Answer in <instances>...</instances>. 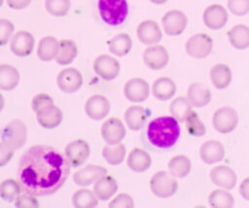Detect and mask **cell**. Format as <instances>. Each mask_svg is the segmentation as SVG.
Here are the masks:
<instances>
[{"instance_id": "1", "label": "cell", "mask_w": 249, "mask_h": 208, "mask_svg": "<svg viewBox=\"0 0 249 208\" xmlns=\"http://www.w3.org/2000/svg\"><path fill=\"white\" fill-rule=\"evenodd\" d=\"M71 164L65 154L48 145H34L20 156L18 180L24 192L46 196L56 192L65 184Z\"/></svg>"}, {"instance_id": "2", "label": "cell", "mask_w": 249, "mask_h": 208, "mask_svg": "<svg viewBox=\"0 0 249 208\" xmlns=\"http://www.w3.org/2000/svg\"><path fill=\"white\" fill-rule=\"evenodd\" d=\"M149 143L159 149L173 147L180 137L179 121L172 116H162L152 120L147 126Z\"/></svg>"}, {"instance_id": "3", "label": "cell", "mask_w": 249, "mask_h": 208, "mask_svg": "<svg viewBox=\"0 0 249 208\" xmlns=\"http://www.w3.org/2000/svg\"><path fill=\"white\" fill-rule=\"evenodd\" d=\"M97 6L101 19L111 26L122 24L128 15L126 0H98Z\"/></svg>"}, {"instance_id": "4", "label": "cell", "mask_w": 249, "mask_h": 208, "mask_svg": "<svg viewBox=\"0 0 249 208\" xmlns=\"http://www.w3.org/2000/svg\"><path fill=\"white\" fill-rule=\"evenodd\" d=\"M27 140V129L23 121L18 119L9 121L2 129L1 141L13 148L20 149Z\"/></svg>"}, {"instance_id": "5", "label": "cell", "mask_w": 249, "mask_h": 208, "mask_svg": "<svg viewBox=\"0 0 249 208\" xmlns=\"http://www.w3.org/2000/svg\"><path fill=\"white\" fill-rule=\"evenodd\" d=\"M150 188L157 197L168 198L177 191L178 182L169 172L159 171L152 176Z\"/></svg>"}, {"instance_id": "6", "label": "cell", "mask_w": 249, "mask_h": 208, "mask_svg": "<svg viewBox=\"0 0 249 208\" xmlns=\"http://www.w3.org/2000/svg\"><path fill=\"white\" fill-rule=\"evenodd\" d=\"M185 49L193 58H205L212 52L213 40L205 33H197L188 39Z\"/></svg>"}, {"instance_id": "7", "label": "cell", "mask_w": 249, "mask_h": 208, "mask_svg": "<svg viewBox=\"0 0 249 208\" xmlns=\"http://www.w3.org/2000/svg\"><path fill=\"white\" fill-rule=\"evenodd\" d=\"M214 128L222 133L227 134L235 129L238 123L237 112L231 107H222L215 111L212 119Z\"/></svg>"}, {"instance_id": "8", "label": "cell", "mask_w": 249, "mask_h": 208, "mask_svg": "<svg viewBox=\"0 0 249 208\" xmlns=\"http://www.w3.org/2000/svg\"><path fill=\"white\" fill-rule=\"evenodd\" d=\"M95 74L104 81H113L119 76L121 66L117 58L109 54H99L93 61Z\"/></svg>"}, {"instance_id": "9", "label": "cell", "mask_w": 249, "mask_h": 208, "mask_svg": "<svg viewBox=\"0 0 249 208\" xmlns=\"http://www.w3.org/2000/svg\"><path fill=\"white\" fill-rule=\"evenodd\" d=\"M89 145L84 139H76L68 143L64 150V154L72 167L83 165L89 158Z\"/></svg>"}, {"instance_id": "10", "label": "cell", "mask_w": 249, "mask_h": 208, "mask_svg": "<svg viewBox=\"0 0 249 208\" xmlns=\"http://www.w3.org/2000/svg\"><path fill=\"white\" fill-rule=\"evenodd\" d=\"M164 32L169 36H177L184 32L188 24L186 14L179 10H171L164 14L161 18Z\"/></svg>"}, {"instance_id": "11", "label": "cell", "mask_w": 249, "mask_h": 208, "mask_svg": "<svg viewBox=\"0 0 249 208\" xmlns=\"http://www.w3.org/2000/svg\"><path fill=\"white\" fill-rule=\"evenodd\" d=\"M125 126L124 122L115 117L106 120L101 126V136L109 145L121 143L125 137Z\"/></svg>"}, {"instance_id": "12", "label": "cell", "mask_w": 249, "mask_h": 208, "mask_svg": "<svg viewBox=\"0 0 249 208\" xmlns=\"http://www.w3.org/2000/svg\"><path fill=\"white\" fill-rule=\"evenodd\" d=\"M124 94L128 101L140 103L149 97L150 86L142 78H132L124 84Z\"/></svg>"}, {"instance_id": "13", "label": "cell", "mask_w": 249, "mask_h": 208, "mask_svg": "<svg viewBox=\"0 0 249 208\" xmlns=\"http://www.w3.org/2000/svg\"><path fill=\"white\" fill-rule=\"evenodd\" d=\"M84 109L89 119L93 121H101L109 114L111 104L105 96L94 94L86 101Z\"/></svg>"}, {"instance_id": "14", "label": "cell", "mask_w": 249, "mask_h": 208, "mask_svg": "<svg viewBox=\"0 0 249 208\" xmlns=\"http://www.w3.org/2000/svg\"><path fill=\"white\" fill-rule=\"evenodd\" d=\"M56 83L62 92L73 93L81 88L83 76L76 68H66L58 73Z\"/></svg>"}, {"instance_id": "15", "label": "cell", "mask_w": 249, "mask_h": 208, "mask_svg": "<svg viewBox=\"0 0 249 208\" xmlns=\"http://www.w3.org/2000/svg\"><path fill=\"white\" fill-rule=\"evenodd\" d=\"M143 60L147 67L152 70H160L164 68L169 60L166 49L160 45L148 46L143 52Z\"/></svg>"}, {"instance_id": "16", "label": "cell", "mask_w": 249, "mask_h": 208, "mask_svg": "<svg viewBox=\"0 0 249 208\" xmlns=\"http://www.w3.org/2000/svg\"><path fill=\"white\" fill-rule=\"evenodd\" d=\"M34 45V36L28 31L20 30L16 32L11 38L10 49L15 55L24 57L33 52Z\"/></svg>"}, {"instance_id": "17", "label": "cell", "mask_w": 249, "mask_h": 208, "mask_svg": "<svg viewBox=\"0 0 249 208\" xmlns=\"http://www.w3.org/2000/svg\"><path fill=\"white\" fill-rule=\"evenodd\" d=\"M136 35L139 41L147 46L156 45L162 38L160 25L153 19H145L140 22L136 28Z\"/></svg>"}, {"instance_id": "18", "label": "cell", "mask_w": 249, "mask_h": 208, "mask_svg": "<svg viewBox=\"0 0 249 208\" xmlns=\"http://www.w3.org/2000/svg\"><path fill=\"white\" fill-rule=\"evenodd\" d=\"M202 18L204 24L208 28L218 30L226 25L229 19V15L227 10L222 5L212 4L204 10Z\"/></svg>"}, {"instance_id": "19", "label": "cell", "mask_w": 249, "mask_h": 208, "mask_svg": "<svg viewBox=\"0 0 249 208\" xmlns=\"http://www.w3.org/2000/svg\"><path fill=\"white\" fill-rule=\"evenodd\" d=\"M106 174V168L95 164H88L73 174V181L80 187H88Z\"/></svg>"}, {"instance_id": "20", "label": "cell", "mask_w": 249, "mask_h": 208, "mask_svg": "<svg viewBox=\"0 0 249 208\" xmlns=\"http://www.w3.org/2000/svg\"><path fill=\"white\" fill-rule=\"evenodd\" d=\"M209 176L212 183L222 189L231 190L236 185V174L227 165L214 166L210 170Z\"/></svg>"}, {"instance_id": "21", "label": "cell", "mask_w": 249, "mask_h": 208, "mask_svg": "<svg viewBox=\"0 0 249 208\" xmlns=\"http://www.w3.org/2000/svg\"><path fill=\"white\" fill-rule=\"evenodd\" d=\"M199 156L206 164H214L223 160L225 156V148L217 140H208L204 142L199 149Z\"/></svg>"}, {"instance_id": "22", "label": "cell", "mask_w": 249, "mask_h": 208, "mask_svg": "<svg viewBox=\"0 0 249 208\" xmlns=\"http://www.w3.org/2000/svg\"><path fill=\"white\" fill-rule=\"evenodd\" d=\"M37 122L44 128L53 129L57 127L63 120L62 111L54 104L50 105L36 113Z\"/></svg>"}, {"instance_id": "23", "label": "cell", "mask_w": 249, "mask_h": 208, "mask_svg": "<svg viewBox=\"0 0 249 208\" xmlns=\"http://www.w3.org/2000/svg\"><path fill=\"white\" fill-rule=\"evenodd\" d=\"M187 98L194 107L201 108L206 106L212 98L210 89L201 83H193L189 86Z\"/></svg>"}, {"instance_id": "24", "label": "cell", "mask_w": 249, "mask_h": 208, "mask_svg": "<svg viewBox=\"0 0 249 208\" xmlns=\"http://www.w3.org/2000/svg\"><path fill=\"white\" fill-rule=\"evenodd\" d=\"M127 166L130 170L136 173H142L147 171L151 164V156L141 148H134L127 156Z\"/></svg>"}, {"instance_id": "25", "label": "cell", "mask_w": 249, "mask_h": 208, "mask_svg": "<svg viewBox=\"0 0 249 208\" xmlns=\"http://www.w3.org/2000/svg\"><path fill=\"white\" fill-rule=\"evenodd\" d=\"M118 183L116 179L110 175H104L99 178L93 185V191L101 201L110 199L118 191Z\"/></svg>"}, {"instance_id": "26", "label": "cell", "mask_w": 249, "mask_h": 208, "mask_svg": "<svg viewBox=\"0 0 249 208\" xmlns=\"http://www.w3.org/2000/svg\"><path fill=\"white\" fill-rule=\"evenodd\" d=\"M151 88L153 95L160 101L169 100L176 93V85L173 80L168 77H160L157 79L153 83Z\"/></svg>"}, {"instance_id": "27", "label": "cell", "mask_w": 249, "mask_h": 208, "mask_svg": "<svg viewBox=\"0 0 249 208\" xmlns=\"http://www.w3.org/2000/svg\"><path fill=\"white\" fill-rule=\"evenodd\" d=\"M147 112L140 105H132L124 112V121L126 126L133 131L141 129L147 121Z\"/></svg>"}, {"instance_id": "28", "label": "cell", "mask_w": 249, "mask_h": 208, "mask_svg": "<svg viewBox=\"0 0 249 208\" xmlns=\"http://www.w3.org/2000/svg\"><path fill=\"white\" fill-rule=\"evenodd\" d=\"M209 77L213 86L218 89L227 88L231 82V68L224 64H215L209 72Z\"/></svg>"}, {"instance_id": "29", "label": "cell", "mask_w": 249, "mask_h": 208, "mask_svg": "<svg viewBox=\"0 0 249 208\" xmlns=\"http://www.w3.org/2000/svg\"><path fill=\"white\" fill-rule=\"evenodd\" d=\"M59 51V42L53 36H45L39 41L37 55L42 61H51L56 58Z\"/></svg>"}, {"instance_id": "30", "label": "cell", "mask_w": 249, "mask_h": 208, "mask_svg": "<svg viewBox=\"0 0 249 208\" xmlns=\"http://www.w3.org/2000/svg\"><path fill=\"white\" fill-rule=\"evenodd\" d=\"M231 45L236 50L249 48V27L244 24H237L231 27L228 33Z\"/></svg>"}, {"instance_id": "31", "label": "cell", "mask_w": 249, "mask_h": 208, "mask_svg": "<svg viewBox=\"0 0 249 208\" xmlns=\"http://www.w3.org/2000/svg\"><path fill=\"white\" fill-rule=\"evenodd\" d=\"M108 49L111 53L117 56H124L127 54L132 48V40L130 36L126 33H120L108 42Z\"/></svg>"}, {"instance_id": "32", "label": "cell", "mask_w": 249, "mask_h": 208, "mask_svg": "<svg viewBox=\"0 0 249 208\" xmlns=\"http://www.w3.org/2000/svg\"><path fill=\"white\" fill-rule=\"evenodd\" d=\"M19 83V73L18 69L10 64L0 65V88L2 90H12Z\"/></svg>"}, {"instance_id": "33", "label": "cell", "mask_w": 249, "mask_h": 208, "mask_svg": "<svg viewBox=\"0 0 249 208\" xmlns=\"http://www.w3.org/2000/svg\"><path fill=\"white\" fill-rule=\"evenodd\" d=\"M168 171L175 178H184L189 175L192 163L189 157L185 155H178L168 161Z\"/></svg>"}, {"instance_id": "34", "label": "cell", "mask_w": 249, "mask_h": 208, "mask_svg": "<svg viewBox=\"0 0 249 208\" xmlns=\"http://www.w3.org/2000/svg\"><path fill=\"white\" fill-rule=\"evenodd\" d=\"M78 54L77 45L73 40L63 39L59 41V51L55 58L56 62L60 65L70 64Z\"/></svg>"}, {"instance_id": "35", "label": "cell", "mask_w": 249, "mask_h": 208, "mask_svg": "<svg viewBox=\"0 0 249 208\" xmlns=\"http://www.w3.org/2000/svg\"><path fill=\"white\" fill-rule=\"evenodd\" d=\"M98 200L94 191L89 189H80L72 196V203L76 208H93L97 206Z\"/></svg>"}, {"instance_id": "36", "label": "cell", "mask_w": 249, "mask_h": 208, "mask_svg": "<svg viewBox=\"0 0 249 208\" xmlns=\"http://www.w3.org/2000/svg\"><path fill=\"white\" fill-rule=\"evenodd\" d=\"M192 104L187 97L180 96L175 98L169 105V112L179 122L186 121L189 114L193 111Z\"/></svg>"}, {"instance_id": "37", "label": "cell", "mask_w": 249, "mask_h": 208, "mask_svg": "<svg viewBox=\"0 0 249 208\" xmlns=\"http://www.w3.org/2000/svg\"><path fill=\"white\" fill-rule=\"evenodd\" d=\"M102 156L110 165H119L125 157V147L122 142L116 145L107 144L102 150Z\"/></svg>"}, {"instance_id": "38", "label": "cell", "mask_w": 249, "mask_h": 208, "mask_svg": "<svg viewBox=\"0 0 249 208\" xmlns=\"http://www.w3.org/2000/svg\"><path fill=\"white\" fill-rule=\"evenodd\" d=\"M21 186L18 180L6 179L0 184V196L7 202L15 201L21 192Z\"/></svg>"}, {"instance_id": "39", "label": "cell", "mask_w": 249, "mask_h": 208, "mask_svg": "<svg viewBox=\"0 0 249 208\" xmlns=\"http://www.w3.org/2000/svg\"><path fill=\"white\" fill-rule=\"evenodd\" d=\"M208 202L214 208H231L234 206L233 196L225 190H215L208 197Z\"/></svg>"}, {"instance_id": "40", "label": "cell", "mask_w": 249, "mask_h": 208, "mask_svg": "<svg viewBox=\"0 0 249 208\" xmlns=\"http://www.w3.org/2000/svg\"><path fill=\"white\" fill-rule=\"evenodd\" d=\"M185 122H186L187 131L189 132L190 135L195 137H200L205 134L206 127L204 123L199 120L198 115L195 111H192L189 114Z\"/></svg>"}, {"instance_id": "41", "label": "cell", "mask_w": 249, "mask_h": 208, "mask_svg": "<svg viewBox=\"0 0 249 208\" xmlns=\"http://www.w3.org/2000/svg\"><path fill=\"white\" fill-rule=\"evenodd\" d=\"M47 12L54 17H64L71 8L70 0H45Z\"/></svg>"}, {"instance_id": "42", "label": "cell", "mask_w": 249, "mask_h": 208, "mask_svg": "<svg viewBox=\"0 0 249 208\" xmlns=\"http://www.w3.org/2000/svg\"><path fill=\"white\" fill-rule=\"evenodd\" d=\"M15 207L18 208H38L40 207L37 196L24 192L20 193L15 200Z\"/></svg>"}, {"instance_id": "43", "label": "cell", "mask_w": 249, "mask_h": 208, "mask_svg": "<svg viewBox=\"0 0 249 208\" xmlns=\"http://www.w3.org/2000/svg\"><path fill=\"white\" fill-rule=\"evenodd\" d=\"M228 9L234 16H245L249 13V0H228Z\"/></svg>"}, {"instance_id": "44", "label": "cell", "mask_w": 249, "mask_h": 208, "mask_svg": "<svg viewBox=\"0 0 249 208\" xmlns=\"http://www.w3.org/2000/svg\"><path fill=\"white\" fill-rule=\"evenodd\" d=\"M15 31L14 24L6 18L0 19V45L4 46L13 37Z\"/></svg>"}, {"instance_id": "45", "label": "cell", "mask_w": 249, "mask_h": 208, "mask_svg": "<svg viewBox=\"0 0 249 208\" xmlns=\"http://www.w3.org/2000/svg\"><path fill=\"white\" fill-rule=\"evenodd\" d=\"M109 208H133L134 200L127 193H120L108 204Z\"/></svg>"}, {"instance_id": "46", "label": "cell", "mask_w": 249, "mask_h": 208, "mask_svg": "<svg viewBox=\"0 0 249 208\" xmlns=\"http://www.w3.org/2000/svg\"><path fill=\"white\" fill-rule=\"evenodd\" d=\"M32 104V109L35 113L41 111L42 109L53 105V99L47 93H38L36 94L31 101Z\"/></svg>"}, {"instance_id": "47", "label": "cell", "mask_w": 249, "mask_h": 208, "mask_svg": "<svg viewBox=\"0 0 249 208\" xmlns=\"http://www.w3.org/2000/svg\"><path fill=\"white\" fill-rule=\"evenodd\" d=\"M15 150L1 141L0 143V166H5L13 157Z\"/></svg>"}, {"instance_id": "48", "label": "cell", "mask_w": 249, "mask_h": 208, "mask_svg": "<svg viewBox=\"0 0 249 208\" xmlns=\"http://www.w3.org/2000/svg\"><path fill=\"white\" fill-rule=\"evenodd\" d=\"M32 0H6L8 6L14 10H22L29 6Z\"/></svg>"}, {"instance_id": "49", "label": "cell", "mask_w": 249, "mask_h": 208, "mask_svg": "<svg viewBox=\"0 0 249 208\" xmlns=\"http://www.w3.org/2000/svg\"><path fill=\"white\" fill-rule=\"evenodd\" d=\"M239 192L244 199L249 201V177L241 182L239 186Z\"/></svg>"}, {"instance_id": "50", "label": "cell", "mask_w": 249, "mask_h": 208, "mask_svg": "<svg viewBox=\"0 0 249 208\" xmlns=\"http://www.w3.org/2000/svg\"><path fill=\"white\" fill-rule=\"evenodd\" d=\"M152 3L154 4H157V5H160V4H163L165 3L167 0H150Z\"/></svg>"}]
</instances>
